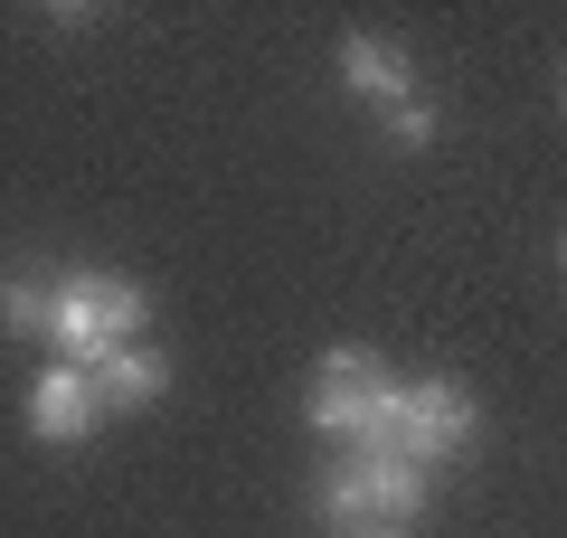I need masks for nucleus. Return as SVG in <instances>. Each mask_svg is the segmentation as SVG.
<instances>
[{"label": "nucleus", "mask_w": 567, "mask_h": 538, "mask_svg": "<svg viewBox=\"0 0 567 538\" xmlns=\"http://www.w3.org/2000/svg\"><path fill=\"white\" fill-rule=\"evenodd\" d=\"M360 519H369V492H360V473H350V463H331V473H322V529H360Z\"/></svg>", "instance_id": "obj_9"}, {"label": "nucleus", "mask_w": 567, "mask_h": 538, "mask_svg": "<svg viewBox=\"0 0 567 538\" xmlns=\"http://www.w3.org/2000/svg\"><path fill=\"white\" fill-rule=\"evenodd\" d=\"M95 369V397H104V416L114 406H152L171 387V359L162 350H142V340H123V350H104V359H85Z\"/></svg>", "instance_id": "obj_7"}, {"label": "nucleus", "mask_w": 567, "mask_h": 538, "mask_svg": "<svg viewBox=\"0 0 567 538\" xmlns=\"http://www.w3.org/2000/svg\"><path fill=\"white\" fill-rule=\"evenodd\" d=\"M341 85L360 104H388V114H398V104H416V58H406L398 39H350L341 48Z\"/></svg>", "instance_id": "obj_6"}, {"label": "nucleus", "mask_w": 567, "mask_h": 538, "mask_svg": "<svg viewBox=\"0 0 567 538\" xmlns=\"http://www.w3.org/2000/svg\"><path fill=\"white\" fill-rule=\"evenodd\" d=\"M558 265H567V237H558Z\"/></svg>", "instance_id": "obj_12"}, {"label": "nucleus", "mask_w": 567, "mask_h": 538, "mask_svg": "<svg viewBox=\"0 0 567 538\" xmlns=\"http://www.w3.org/2000/svg\"><path fill=\"white\" fill-rule=\"evenodd\" d=\"M350 538H406V529H350Z\"/></svg>", "instance_id": "obj_11"}, {"label": "nucleus", "mask_w": 567, "mask_h": 538, "mask_svg": "<svg viewBox=\"0 0 567 538\" xmlns=\"http://www.w3.org/2000/svg\"><path fill=\"white\" fill-rule=\"evenodd\" d=\"M142 321H152V293H142L133 275H104V265H76V275H58V321H48V359H104L123 350V340H142Z\"/></svg>", "instance_id": "obj_1"}, {"label": "nucleus", "mask_w": 567, "mask_h": 538, "mask_svg": "<svg viewBox=\"0 0 567 538\" xmlns=\"http://www.w3.org/2000/svg\"><path fill=\"white\" fill-rule=\"evenodd\" d=\"M369 387H379V359L369 350H322V379H312V397H303V416H312V435H341V444H360V416H369Z\"/></svg>", "instance_id": "obj_4"}, {"label": "nucleus", "mask_w": 567, "mask_h": 538, "mask_svg": "<svg viewBox=\"0 0 567 538\" xmlns=\"http://www.w3.org/2000/svg\"><path fill=\"white\" fill-rule=\"evenodd\" d=\"M435 133H445V114H435V104H398V114H388V142H398V152H425V142H435Z\"/></svg>", "instance_id": "obj_10"}, {"label": "nucleus", "mask_w": 567, "mask_h": 538, "mask_svg": "<svg viewBox=\"0 0 567 538\" xmlns=\"http://www.w3.org/2000/svg\"><path fill=\"white\" fill-rule=\"evenodd\" d=\"M350 473H360L369 510H388V519H416L425 500H435V473H425L406 444H360V454H350Z\"/></svg>", "instance_id": "obj_5"}, {"label": "nucleus", "mask_w": 567, "mask_h": 538, "mask_svg": "<svg viewBox=\"0 0 567 538\" xmlns=\"http://www.w3.org/2000/svg\"><path fill=\"white\" fill-rule=\"evenodd\" d=\"M473 425H483V416H473V387H464V379H406V435H398V444L425 463V473L464 454Z\"/></svg>", "instance_id": "obj_2"}, {"label": "nucleus", "mask_w": 567, "mask_h": 538, "mask_svg": "<svg viewBox=\"0 0 567 538\" xmlns=\"http://www.w3.org/2000/svg\"><path fill=\"white\" fill-rule=\"evenodd\" d=\"M95 425H104L95 369H76V359H48L39 379H29V435H39V444H85Z\"/></svg>", "instance_id": "obj_3"}, {"label": "nucleus", "mask_w": 567, "mask_h": 538, "mask_svg": "<svg viewBox=\"0 0 567 538\" xmlns=\"http://www.w3.org/2000/svg\"><path fill=\"white\" fill-rule=\"evenodd\" d=\"M558 104H567V85H558Z\"/></svg>", "instance_id": "obj_13"}, {"label": "nucleus", "mask_w": 567, "mask_h": 538, "mask_svg": "<svg viewBox=\"0 0 567 538\" xmlns=\"http://www.w3.org/2000/svg\"><path fill=\"white\" fill-rule=\"evenodd\" d=\"M48 321H58V275L10 265V275H0V331L10 340H48Z\"/></svg>", "instance_id": "obj_8"}]
</instances>
